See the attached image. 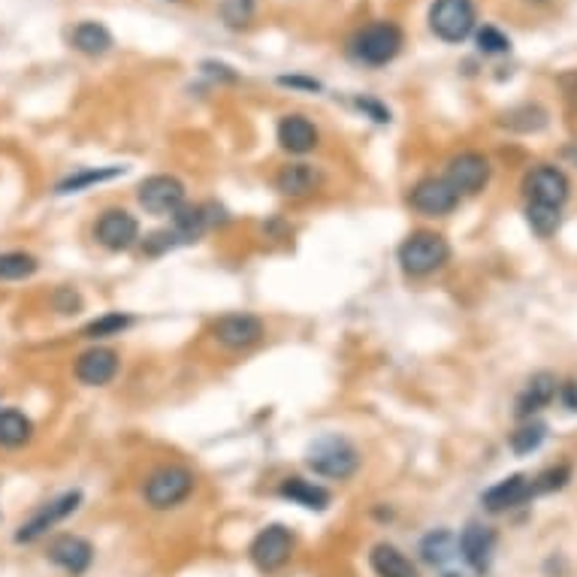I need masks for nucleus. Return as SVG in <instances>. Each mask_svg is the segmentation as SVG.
<instances>
[{"label": "nucleus", "instance_id": "21", "mask_svg": "<svg viewBox=\"0 0 577 577\" xmlns=\"http://www.w3.org/2000/svg\"><path fill=\"white\" fill-rule=\"evenodd\" d=\"M556 378L550 375V372H538V375H532L529 378V384L523 387V393L517 396V417H529L532 420V414H538L544 405H550L553 402V396H556Z\"/></svg>", "mask_w": 577, "mask_h": 577}, {"label": "nucleus", "instance_id": "35", "mask_svg": "<svg viewBox=\"0 0 577 577\" xmlns=\"http://www.w3.org/2000/svg\"><path fill=\"white\" fill-rule=\"evenodd\" d=\"M357 109H363L369 118H375L378 124H387L390 121V109L387 106H381L378 100H372V97H357Z\"/></svg>", "mask_w": 577, "mask_h": 577}, {"label": "nucleus", "instance_id": "31", "mask_svg": "<svg viewBox=\"0 0 577 577\" xmlns=\"http://www.w3.org/2000/svg\"><path fill=\"white\" fill-rule=\"evenodd\" d=\"M221 16L227 19L230 28H242L251 22L254 16V0H224L221 4Z\"/></svg>", "mask_w": 577, "mask_h": 577}, {"label": "nucleus", "instance_id": "18", "mask_svg": "<svg viewBox=\"0 0 577 577\" xmlns=\"http://www.w3.org/2000/svg\"><path fill=\"white\" fill-rule=\"evenodd\" d=\"M457 547H460V556L475 568V571H487L490 568V559H493V550H496V532L490 526H481V523H469L463 529V535L457 538Z\"/></svg>", "mask_w": 577, "mask_h": 577}, {"label": "nucleus", "instance_id": "12", "mask_svg": "<svg viewBox=\"0 0 577 577\" xmlns=\"http://www.w3.org/2000/svg\"><path fill=\"white\" fill-rule=\"evenodd\" d=\"M94 239L109 251H127L139 239V224L124 209H106L94 224Z\"/></svg>", "mask_w": 577, "mask_h": 577}, {"label": "nucleus", "instance_id": "30", "mask_svg": "<svg viewBox=\"0 0 577 577\" xmlns=\"http://www.w3.org/2000/svg\"><path fill=\"white\" fill-rule=\"evenodd\" d=\"M526 221H529V227H532L541 239H547V236H553V233L559 230L562 215H559V209H553V206L529 203V206H526Z\"/></svg>", "mask_w": 577, "mask_h": 577}, {"label": "nucleus", "instance_id": "4", "mask_svg": "<svg viewBox=\"0 0 577 577\" xmlns=\"http://www.w3.org/2000/svg\"><path fill=\"white\" fill-rule=\"evenodd\" d=\"M194 484L197 478L185 466H164L149 475L146 487H142V496H146L149 508L170 511V508H179L194 493Z\"/></svg>", "mask_w": 577, "mask_h": 577}, {"label": "nucleus", "instance_id": "29", "mask_svg": "<svg viewBox=\"0 0 577 577\" xmlns=\"http://www.w3.org/2000/svg\"><path fill=\"white\" fill-rule=\"evenodd\" d=\"M127 327H133V318L130 315H121V312H106L103 318L91 321L85 327V339H109V336H121Z\"/></svg>", "mask_w": 577, "mask_h": 577}, {"label": "nucleus", "instance_id": "6", "mask_svg": "<svg viewBox=\"0 0 577 577\" xmlns=\"http://www.w3.org/2000/svg\"><path fill=\"white\" fill-rule=\"evenodd\" d=\"M294 553V532L281 526V523H272L266 529H260L248 547V556L251 562L263 571V574H275L278 568L287 565V559H291Z\"/></svg>", "mask_w": 577, "mask_h": 577}, {"label": "nucleus", "instance_id": "3", "mask_svg": "<svg viewBox=\"0 0 577 577\" xmlns=\"http://www.w3.org/2000/svg\"><path fill=\"white\" fill-rule=\"evenodd\" d=\"M402 52V31L393 22H375L354 34L351 55L366 67H384Z\"/></svg>", "mask_w": 577, "mask_h": 577}, {"label": "nucleus", "instance_id": "15", "mask_svg": "<svg viewBox=\"0 0 577 577\" xmlns=\"http://www.w3.org/2000/svg\"><path fill=\"white\" fill-rule=\"evenodd\" d=\"M318 127L306 115H284L278 121V146L291 155H309L318 149Z\"/></svg>", "mask_w": 577, "mask_h": 577}, {"label": "nucleus", "instance_id": "1", "mask_svg": "<svg viewBox=\"0 0 577 577\" xmlns=\"http://www.w3.org/2000/svg\"><path fill=\"white\" fill-rule=\"evenodd\" d=\"M306 466L321 475V478H333V481H348L357 469H360V454L357 448L342 439V436H324L318 442L309 445L306 451Z\"/></svg>", "mask_w": 577, "mask_h": 577}, {"label": "nucleus", "instance_id": "14", "mask_svg": "<svg viewBox=\"0 0 577 577\" xmlns=\"http://www.w3.org/2000/svg\"><path fill=\"white\" fill-rule=\"evenodd\" d=\"M445 179L457 194H478L490 182V161L478 152H463L448 164Z\"/></svg>", "mask_w": 577, "mask_h": 577}, {"label": "nucleus", "instance_id": "5", "mask_svg": "<svg viewBox=\"0 0 577 577\" xmlns=\"http://www.w3.org/2000/svg\"><path fill=\"white\" fill-rule=\"evenodd\" d=\"M478 22L475 0H436L429 7V28L442 43H463Z\"/></svg>", "mask_w": 577, "mask_h": 577}, {"label": "nucleus", "instance_id": "16", "mask_svg": "<svg viewBox=\"0 0 577 577\" xmlns=\"http://www.w3.org/2000/svg\"><path fill=\"white\" fill-rule=\"evenodd\" d=\"M535 496V487H532V478L526 475H511L505 481H499L496 487H490L481 502L490 514H502V511H511V508H520L523 502H529Z\"/></svg>", "mask_w": 577, "mask_h": 577}, {"label": "nucleus", "instance_id": "10", "mask_svg": "<svg viewBox=\"0 0 577 577\" xmlns=\"http://www.w3.org/2000/svg\"><path fill=\"white\" fill-rule=\"evenodd\" d=\"M79 502H82V493H79V490H70V493H64V496L46 502L28 523L19 526L16 541H19V544H31V541L43 538L52 526H58L61 520H67V517L79 508Z\"/></svg>", "mask_w": 577, "mask_h": 577}, {"label": "nucleus", "instance_id": "23", "mask_svg": "<svg viewBox=\"0 0 577 577\" xmlns=\"http://www.w3.org/2000/svg\"><path fill=\"white\" fill-rule=\"evenodd\" d=\"M70 43H73L76 52L91 55V58H100V55H106V52L112 49L115 40H112V34H109L106 25H100V22H82V25L73 28Z\"/></svg>", "mask_w": 577, "mask_h": 577}, {"label": "nucleus", "instance_id": "22", "mask_svg": "<svg viewBox=\"0 0 577 577\" xmlns=\"http://www.w3.org/2000/svg\"><path fill=\"white\" fill-rule=\"evenodd\" d=\"M369 562L378 577H417L414 562L393 544H375L369 553Z\"/></svg>", "mask_w": 577, "mask_h": 577}, {"label": "nucleus", "instance_id": "11", "mask_svg": "<svg viewBox=\"0 0 577 577\" xmlns=\"http://www.w3.org/2000/svg\"><path fill=\"white\" fill-rule=\"evenodd\" d=\"M523 191H526L529 203L562 209V203L568 200V191H571V185H568V179H565V173H562V170L541 164V167H535V170L526 176V182H523Z\"/></svg>", "mask_w": 577, "mask_h": 577}, {"label": "nucleus", "instance_id": "17", "mask_svg": "<svg viewBox=\"0 0 577 577\" xmlns=\"http://www.w3.org/2000/svg\"><path fill=\"white\" fill-rule=\"evenodd\" d=\"M118 375V354L112 348H88L76 360V378L85 387H106Z\"/></svg>", "mask_w": 577, "mask_h": 577}, {"label": "nucleus", "instance_id": "9", "mask_svg": "<svg viewBox=\"0 0 577 577\" xmlns=\"http://www.w3.org/2000/svg\"><path fill=\"white\" fill-rule=\"evenodd\" d=\"M212 336L230 351H245V348H254L263 339V321L257 315H248V312L221 315L212 324Z\"/></svg>", "mask_w": 577, "mask_h": 577}, {"label": "nucleus", "instance_id": "20", "mask_svg": "<svg viewBox=\"0 0 577 577\" xmlns=\"http://www.w3.org/2000/svg\"><path fill=\"white\" fill-rule=\"evenodd\" d=\"M278 493H281V499L294 502V505H300L306 511H327L330 502H333L330 490H324L321 484H312L306 478H287V481H281Z\"/></svg>", "mask_w": 577, "mask_h": 577}, {"label": "nucleus", "instance_id": "33", "mask_svg": "<svg viewBox=\"0 0 577 577\" xmlns=\"http://www.w3.org/2000/svg\"><path fill=\"white\" fill-rule=\"evenodd\" d=\"M568 478H571V469H568V466H559V469H547V472H541L538 478H532L535 496H538V493H550V490L565 487V481H568Z\"/></svg>", "mask_w": 577, "mask_h": 577}, {"label": "nucleus", "instance_id": "26", "mask_svg": "<svg viewBox=\"0 0 577 577\" xmlns=\"http://www.w3.org/2000/svg\"><path fill=\"white\" fill-rule=\"evenodd\" d=\"M124 176V167H103V170H79L73 176H67L61 185H58V194H76V191H85L91 185H100V182H112Z\"/></svg>", "mask_w": 577, "mask_h": 577}, {"label": "nucleus", "instance_id": "7", "mask_svg": "<svg viewBox=\"0 0 577 577\" xmlns=\"http://www.w3.org/2000/svg\"><path fill=\"white\" fill-rule=\"evenodd\" d=\"M139 206L152 215H176L185 206V185L176 176H149L136 191Z\"/></svg>", "mask_w": 577, "mask_h": 577}, {"label": "nucleus", "instance_id": "38", "mask_svg": "<svg viewBox=\"0 0 577 577\" xmlns=\"http://www.w3.org/2000/svg\"><path fill=\"white\" fill-rule=\"evenodd\" d=\"M568 155H571V158L577 161V149H568Z\"/></svg>", "mask_w": 577, "mask_h": 577}, {"label": "nucleus", "instance_id": "36", "mask_svg": "<svg viewBox=\"0 0 577 577\" xmlns=\"http://www.w3.org/2000/svg\"><path fill=\"white\" fill-rule=\"evenodd\" d=\"M281 85H291V88H306V91H321V82L306 79V76H281Z\"/></svg>", "mask_w": 577, "mask_h": 577}, {"label": "nucleus", "instance_id": "37", "mask_svg": "<svg viewBox=\"0 0 577 577\" xmlns=\"http://www.w3.org/2000/svg\"><path fill=\"white\" fill-rule=\"evenodd\" d=\"M203 70H206L209 76H227L230 82L236 79V73H227L230 67H224V64H212V61H206V64H203Z\"/></svg>", "mask_w": 577, "mask_h": 577}, {"label": "nucleus", "instance_id": "8", "mask_svg": "<svg viewBox=\"0 0 577 577\" xmlns=\"http://www.w3.org/2000/svg\"><path fill=\"white\" fill-rule=\"evenodd\" d=\"M457 200H460V194L448 185V179H420L408 194L411 209L426 218L451 215L457 209Z\"/></svg>", "mask_w": 577, "mask_h": 577}, {"label": "nucleus", "instance_id": "13", "mask_svg": "<svg viewBox=\"0 0 577 577\" xmlns=\"http://www.w3.org/2000/svg\"><path fill=\"white\" fill-rule=\"evenodd\" d=\"M46 559L58 568H64L67 574L79 577L91 568L94 562V547L88 538L82 535H58L49 541V550H46Z\"/></svg>", "mask_w": 577, "mask_h": 577}, {"label": "nucleus", "instance_id": "27", "mask_svg": "<svg viewBox=\"0 0 577 577\" xmlns=\"http://www.w3.org/2000/svg\"><path fill=\"white\" fill-rule=\"evenodd\" d=\"M37 257L25 251H4L0 254V281H22L37 272Z\"/></svg>", "mask_w": 577, "mask_h": 577}, {"label": "nucleus", "instance_id": "24", "mask_svg": "<svg viewBox=\"0 0 577 577\" xmlns=\"http://www.w3.org/2000/svg\"><path fill=\"white\" fill-rule=\"evenodd\" d=\"M34 436V423L19 408L0 411V448H22Z\"/></svg>", "mask_w": 577, "mask_h": 577}, {"label": "nucleus", "instance_id": "25", "mask_svg": "<svg viewBox=\"0 0 577 577\" xmlns=\"http://www.w3.org/2000/svg\"><path fill=\"white\" fill-rule=\"evenodd\" d=\"M457 553H460L457 538H454L448 529H436V532H429V535L420 541V556H423V562H429V565H448Z\"/></svg>", "mask_w": 577, "mask_h": 577}, {"label": "nucleus", "instance_id": "19", "mask_svg": "<svg viewBox=\"0 0 577 577\" xmlns=\"http://www.w3.org/2000/svg\"><path fill=\"white\" fill-rule=\"evenodd\" d=\"M324 182V173L312 164H287L281 167V173L275 176V188L291 197V200H300V197H309L321 188Z\"/></svg>", "mask_w": 577, "mask_h": 577}, {"label": "nucleus", "instance_id": "32", "mask_svg": "<svg viewBox=\"0 0 577 577\" xmlns=\"http://www.w3.org/2000/svg\"><path fill=\"white\" fill-rule=\"evenodd\" d=\"M478 49H481L484 55H502V52L511 49V40H508L499 28L484 25V28L478 31Z\"/></svg>", "mask_w": 577, "mask_h": 577}, {"label": "nucleus", "instance_id": "2", "mask_svg": "<svg viewBox=\"0 0 577 577\" xmlns=\"http://www.w3.org/2000/svg\"><path fill=\"white\" fill-rule=\"evenodd\" d=\"M448 260H451V245H448V239L439 236V233L417 230V233H411V236L399 245V266H402L408 275H414V278L432 275L436 269H442Z\"/></svg>", "mask_w": 577, "mask_h": 577}, {"label": "nucleus", "instance_id": "28", "mask_svg": "<svg viewBox=\"0 0 577 577\" xmlns=\"http://www.w3.org/2000/svg\"><path fill=\"white\" fill-rule=\"evenodd\" d=\"M544 436H547V426H544V423L526 420L517 432H511V451H514L517 457H526V454H532V451L541 448Z\"/></svg>", "mask_w": 577, "mask_h": 577}, {"label": "nucleus", "instance_id": "34", "mask_svg": "<svg viewBox=\"0 0 577 577\" xmlns=\"http://www.w3.org/2000/svg\"><path fill=\"white\" fill-rule=\"evenodd\" d=\"M52 306L61 312V315H76L82 309V297L73 291V287H58L55 297H52Z\"/></svg>", "mask_w": 577, "mask_h": 577}]
</instances>
